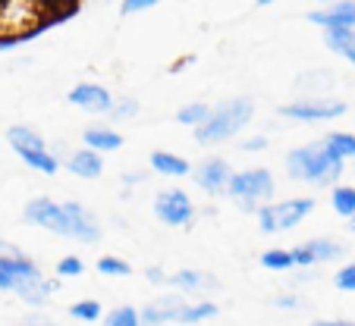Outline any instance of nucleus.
I'll use <instances>...</instances> for the list:
<instances>
[{
	"label": "nucleus",
	"mask_w": 355,
	"mask_h": 326,
	"mask_svg": "<svg viewBox=\"0 0 355 326\" xmlns=\"http://www.w3.org/2000/svg\"><path fill=\"white\" fill-rule=\"evenodd\" d=\"M0 289L3 292H16L26 305L38 307V305H47V298L57 292V282L44 280V273L38 270L28 254H22L19 248L13 245H0Z\"/></svg>",
	"instance_id": "obj_1"
},
{
	"label": "nucleus",
	"mask_w": 355,
	"mask_h": 326,
	"mask_svg": "<svg viewBox=\"0 0 355 326\" xmlns=\"http://www.w3.org/2000/svg\"><path fill=\"white\" fill-rule=\"evenodd\" d=\"M315 210V198H286V201H270L258 210V226L264 233H286V229L299 226L309 213Z\"/></svg>",
	"instance_id": "obj_6"
},
{
	"label": "nucleus",
	"mask_w": 355,
	"mask_h": 326,
	"mask_svg": "<svg viewBox=\"0 0 355 326\" xmlns=\"http://www.w3.org/2000/svg\"><path fill=\"white\" fill-rule=\"evenodd\" d=\"M7 141H10V147L19 154L22 163H28V167L38 170V173L54 176L57 170H60V160L47 151L44 138H41L35 129H28V126H10Z\"/></svg>",
	"instance_id": "obj_5"
},
{
	"label": "nucleus",
	"mask_w": 355,
	"mask_h": 326,
	"mask_svg": "<svg viewBox=\"0 0 355 326\" xmlns=\"http://www.w3.org/2000/svg\"><path fill=\"white\" fill-rule=\"evenodd\" d=\"M123 182H141V173H126L123 176Z\"/></svg>",
	"instance_id": "obj_37"
},
{
	"label": "nucleus",
	"mask_w": 355,
	"mask_h": 326,
	"mask_svg": "<svg viewBox=\"0 0 355 326\" xmlns=\"http://www.w3.org/2000/svg\"><path fill=\"white\" fill-rule=\"evenodd\" d=\"M63 213H67V239L85 242V245H94V242L101 239L98 220H94L79 201H63Z\"/></svg>",
	"instance_id": "obj_10"
},
{
	"label": "nucleus",
	"mask_w": 355,
	"mask_h": 326,
	"mask_svg": "<svg viewBox=\"0 0 355 326\" xmlns=\"http://www.w3.org/2000/svg\"><path fill=\"white\" fill-rule=\"evenodd\" d=\"M261 266L264 270H274V273H286V270H293V254L286 251V248H270V251L261 254Z\"/></svg>",
	"instance_id": "obj_24"
},
{
	"label": "nucleus",
	"mask_w": 355,
	"mask_h": 326,
	"mask_svg": "<svg viewBox=\"0 0 355 326\" xmlns=\"http://www.w3.org/2000/svg\"><path fill=\"white\" fill-rule=\"evenodd\" d=\"M182 305H186V298H182L180 292L164 295V298H155L151 305H145V307L139 311V323H141V326H164V323H176V317H180Z\"/></svg>",
	"instance_id": "obj_11"
},
{
	"label": "nucleus",
	"mask_w": 355,
	"mask_h": 326,
	"mask_svg": "<svg viewBox=\"0 0 355 326\" xmlns=\"http://www.w3.org/2000/svg\"><path fill=\"white\" fill-rule=\"evenodd\" d=\"M336 289H343V292H355V264H346L340 270V273L334 276Z\"/></svg>",
	"instance_id": "obj_30"
},
{
	"label": "nucleus",
	"mask_w": 355,
	"mask_h": 326,
	"mask_svg": "<svg viewBox=\"0 0 355 326\" xmlns=\"http://www.w3.org/2000/svg\"><path fill=\"white\" fill-rule=\"evenodd\" d=\"M145 10H155V0H123L120 3L123 16H135V13H145Z\"/></svg>",
	"instance_id": "obj_31"
},
{
	"label": "nucleus",
	"mask_w": 355,
	"mask_h": 326,
	"mask_svg": "<svg viewBox=\"0 0 355 326\" xmlns=\"http://www.w3.org/2000/svg\"><path fill=\"white\" fill-rule=\"evenodd\" d=\"M321 147L330 160H340V163L343 160H352L355 157V135L352 132H330V135H324Z\"/></svg>",
	"instance_id": "obj_18"
},
{
	"label": "nucleus",
	"mask_w": 355,
	"mask_h": 326,
	"mask_svg": "<svg viewBox=\"0 0 355 326\" xmlns=\"http://www.w3.org/2000/svg\"><path fill=\"white\" fill-rule=\"evenodd\" d=\"M82 141H85L88 151L101 154V157H104V154H110V151H120V147H123V135H120V132H114V129H104V126H92V129H85Z\"/></svg>",
	"instance_id": "obj_17"
},
{
	"label": "nucleus",
	"mask_w": 355,
	"mask_h": 326,
	"mask_svg": "<svg viewBox=\"0 0 355 326\" xmlns=\"http://www.w3.org/2000/svg\"><path fill=\"white\" fill-rule=\"evenodd\" d=\"M16 44H19L16 38H0V51H13Z\"/></svg>",
	"instance_id": "obj_36"
},
{
	"label": "nucleus",
	"mask_w": 355,
	"mask_h": 326,
	"mask_svg": "<svg viewBox=\"0 0 355 326\" xmlns=\"http://www.w3.org/2000/svg\"><path fill=\"white\" fill-rule=\"evenodd\" d=\"M145 276H148V280H151V282H167V273H164L161 266H148V270H145Z\"/></svg>",
	"instance_id": "obj_33"
},
{
	"label": "nucleus",
	"mask_w": 355,
	"mask_h": 326,
	"mask_svg": "<svg viewBox=\"0 0 355 326\" xmlns=\"http://www.w3.org/2000/svg\"><path fill=\"white\" fill-rule=\"evenodd\" d=\"M311 326H355V323H349V320H315Z\"/></svg>",
	"instance_id": "obj_35"
},
{
	"label": "nucleus",
	"mask_w": 355,
	"mask_h": 326,
	"mask_svg": "<svg viewBox=\"0 0 355 326\" xmlns=\"http://www.w3.org/2000/svg\"><path fill=\"white\" fill-rule=\"evenodd\" d=\"M104 326H141L139 323V311L129 305L116 307V311H110L107 317H104Z\"/></svg>",
	"instance_id": "obj_27"
},
{
	"label": "nucleus",
	"mask_w": 355,
	"mask_h": 326,
	"mask_svg": "<svg viewBox=\"0 0 355 326\" xmlns=\"http://www.w3.org/2000/svg\"><path fill=\"white\" fill-rule=\"evenodd\" d=\"M155 217L164 226H186L195 217L192 198L186 192H180V188H164L155 198Z\"/></svg>",
	"instance_id": "obj_7"
},
{
	"label": "nucleus",
	"mask_w": 355,
	"mask_h": 326,
	"mask_svg": "<svg viewBox=\"0 0 355 326\" xmlns=\"http://www.w3.org/2000/svg\"><path fill=\"white\" fill-rule=\"evenodd\" d=\"M255 116V104L248 98H233L223 100L217 110H211L208 120L195 129V141L198 145H217V141H227L233 135H239L242 129L252 123Z\"/></svg>",
	"instance_id": "obj_2"
},
{
	"label": "nucleus",
	"mask_w": 355,
	"mask_h": 326,
	"mask_svg": "<svg viewBox=\"0 0 355 326\" xmlns=\"http://www.w3.org/2000/svg\"><path fill=\"white\" fill-rule=\"evenodd\" d=\"M324 44L336 57H343V60H349L355 66V28H334V32L324 35Z\"/></svg>",
	"instance_id": "obj_20"
},
{
	"label": "nucleus",
	"mask_w": 355,
	"mask_h": 326,
	"mask_svg": "<svg viewBox=\"0 0 355 326\" xmlns=\"http://www.w3.org/2000/svg\"><path fill=\"white\" fill-rule=\"evenodd\" d=\"M195 182H198V188H205L208 194H220L227 192L230 179H233V170H230L227 160L214 157V160H205L198 170H192Z\"/></svg>",
	"instance_id": "obj_13"
},
{
	"label": "nucleus",
	"mask_w": 355,
	"mask_h": 326,
	"mask_svg": "<svg viewBox=\"0 0 355 326\" xmlns=\"http://www.w3.org/2000/svg\"><path fill=\"white\" fill-rule=\"evenodd\" d=\"M139 114V100L132 98H123V100H114V107H110V120H132V116Z\"/></svg>",
	"instance_id": "obj_28"
},
{
	"label": "nucleus",
	"mask_w": 355,
	"mask_h": 326,
	"mask_svg": "<svg viewBox=\"0 0 355 326\" xmlns=\"http://www.w3.org/2000/svg\"><path fill=\"white\" fill-rule=\"evenodd\" d=\"M346 114L343 100H295V104H283L280 116L295 123H327Z\"/></svg>",
	"instance_id": "obj_8"
},
{
	"label": "nucleus",
	"mask_w": 355,
	"mask_h": 326,
	"mask_svg": "<svg viewBox=\"0 0 355 326\" xmlns=\"http://www.w3.org/2000/svg\"><path fill=\"white\" fill-rule=\"evenodd\" d=\"M274 305L277 307H295V305H299V298H295V295H277Z\"/></svg>",
	"instance_id": "obj_34"
},
{
	"label": "nucleus",
	"mask_w": 355,
	"mask_h": 326,
	"mask_svg": "<svg viewBox=\"0 0 355 326\" xmlns=\"http://www.w3.org/2000/svg\"><path fill=\"white\" fill-rule=\"evenodd\" d=\"M85 273V264H82V257H76V254H67V257L57 264V276H82Z\"/></svg>",
	"instance_id": "obj_29"
},
{
	"label": "nucleus",
	"mask_w": 355,
	"mask_h": 326,
	"mask_svg": "<svg viewBox=\"0 0 355 326\" xmlns=\"http://www.w3.org/2000/svg\"><path fill=\"white\" fill-rule=\"evenodd\" d=\"M98 273L101 276H129L132 273V264L116 257V254H104V257L98 260Z\"/></svg>",
	"instance_id": "obj_26"
},
{
	"label": "nucleus",
	"mask_w": 355,
	"mask_h": 326,
	"mask_svg": "<svg viewBox=\"0 0 355 326\" xmlns=\"http://www.w3.org/2000/svg\"><path fill=\"white\" fill-rule=\"evenodd\" d=\"M309 22L321 26L324 32H334V28H355V3H334L327 10H311Z\"/></svg>",
	"instance_id": "obj_14"
},
{
	"label": "nucleus",
	"mask_w": 355,
	"mask_h": 326,
	"mask_svg": "<svg viewBox=\"0 0 355 326\" xmlns=\"http://www.w3.org/2000/svg\"><path fill=\"white\" fill-rule=\"evenodd\" d=\"M26 223L32 226H41L47 233H57V235H67V213H63V204L54 198H32L26 204Z\"/></svg>",
	"instance_id": "obj_9"
},
{
	"label": "nucleus",
	"mask_w": 355,
	"mask_h": 326,
	"mask_svg": "<svg viewBox=\"0 0 355 326\" xmlns=\"http://www.w3.org/2000/svg\"><path fill=\"white\" fill-rule=\"evenodd\" d=\"M67 100L73 107L92 110V114H110V107H114L110 91L104 85H94V82H82V85H76L73 91L67 94Z\"/></svg>",
	"instance_id": "obj_12"
},
{
	"label": "nucleus",
	"mask_w": 355,
	"mask_h": 326,
	"mask_svg": "<svg viewBox=\"0 0 355 326\" xmlns=\"http://www.w3.org/2000/svg\"><path fill=\"white\" fill-rule=\"evenodd\" d=\"M286 173L299 182H311V185H336V179L343 176V163L340 160H330L324 154L321 141H311V145L293 147L286 154Z\"/></svg>",
	"instance_id": "obj_3"
},
{
	"label": "nucleus",
	"mask_w": 355,
	"mask_h": 326,
	"mask_svg": "<svg viewBox=\"0 0 355 326\" xmlns=\"http://www.w3.org/2000/svg\"><path fill=\"white\" fill-rule=\"evenodd\" d=\"M330 207H334L340 217L352 220L355 217V188L352 185H334V192H330Z\"/></svg>",
	"instance_id": "obj_22"
},
{
	"label": "nucleus",
	"mask_w": 355,
	"mask_h": 326,
	"mask_svg": "<svg viewBox=\"0 0 355 326\" xmlns=\"http://www.w3.org/2000/svg\"><path fill=\"white\" fill-rule=\"evenodd\" d=\"M67 170L73 176H79V179H98V176L104 173V157L88 151V147H82V151H76L73 157L67 160Z\"/></svg>",
	"instance_id": "obj_16"
},
{
	"label": "nucleus",
	"mask_w": 355,
	"mask_h": 326,
	"mask_svg": "<svg viewBox=\"0 0 355 326\" xmlns=\"http://www.w3.org/2000/svg\"><path fill=\"white\" fill-rule=\"evenodd\" d=\"M349 229H352V233H355V217H352V220H349Z\"/></svg>",
	"instance_id": "obj_39"
},
{
	"label": "nucleus",
	"mask_w": 355,
	"mask_h": 326,
	"mask_svg": "<svg viewBox=\"0 0 355 326\" xmlns=\"http://www.w3.org/2000/svg\"><path fill=\"white\" fill-rule=\"evenodd\" d=\"M148 163H151V170L161 176H189L192 173L189 160H182L180 154H170V151H155L148 157Z\"/></svg>",
	"instance_id": "obj_19"
},
{
	"label": "nucleus",
	"mask_w": 355,
	"mask_h": 326,
	"mask_svg": "<svg viewBox=\"0 0 355 326\" xmlns=\"http://www.w3.org/2000/svg\"><path fill=\"white\" fill-rule=\"evenodd\" d=\"M208 114H211V107L205 104V100H192V104L180 107V114H176V123H182V126H192V129H198L201 123L208 120Z\"/></svg>",
	"instance_id": "obj_23"
},
{
	"label": "nucleus",
	"mask_w": 355,
	"mask_h": 326,
	"mask_svg": "<svg viewBox=\"0 0 355 326\" xmlns=\"http://www.w3.org/2000/svg\"><path fill=\"white\" fill-rule=\"evenodd\" d=\"M167 286L180 289V295H198V292H214L220 282L214 280L211 273H205V270H180V273L167 276Z\"/></svg>",
	"instance_id": "obj_15"
},
{
	"label": "nucleus",
	"mask_w": 355,
	"mask_h": 326,
	"mask_svg": "<svg viewBox=\"0 0 355 326\" xmlns=\"http://www.w3.org/2000/svg\"><path fill=\"white\" fill-rule=\"evenodd\" d=\"M22 326H51V323H44V320H26Z\"/></svg>",
	"instance_id": "obj_38"
},
{
	"label": "nucleus",
	"mask_w": 355,
	"mask_h": 326,
	"mask_svg": "<svg viewBox=\"0 0 355 326\" xmlns=\"http://www.w3.org/2000/svg\"><path fill=\"white\" fill-rule=\"evenodd\" d=\"M264 147H268V138H264V135H255V138H248V141H242V151H264Z\"/></svg>",
	"instance_id": "obj_32"
},
{
	"label": "nucleus",
	"mask_w": 355,
	"mask_h": 326,
	"mask_svg": "<svg viewBox=\"0 0 355 326\" xmlns=\"http://www.w3.org/2000/svg\"><path fill=\"white\" fill-rule=\"evenodd\" d=\"M302 248H305V254L311 257V264H327V260L343 257V251H346V248L334 239H311V242H302Z\"/></svg>",
	"instance_id": "obj_21"
},
{
	"label": "nucleus",
	"mask_w": 355,
	"mask_h": 326,
	"mask_svg": "<svg viewBox=\"0 0 355 326\" xmlns=\"http://www.w3.org/2000/svg\"><path fill=\"white\" fill-rule=\"evenodd\" d=\"M274 173L264 167L255 170H242V173H233L227 185V194L242 207L245 213H258L264 204H270L274 198Z\"/></svg>",
	"instance_id": "obj_4"
},
{
	"label": "nucleus",
	"mask_w": 355,
	"mask_h": 326,
	"mask_svg": "<svg viewBox=\"0 0 355 326\" xmlns=\"http://www.w3.org/2000/svg\"><path fill=\"white\" fill-rule=\"evenodd\" d=\"M101 314H104V307H101L94 298H85V301H76V305H69V317L82 320V323H94V320H101Z\"/></svg>",
	"instance_id": "obj_25"
}]
</instances>
